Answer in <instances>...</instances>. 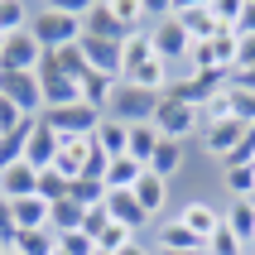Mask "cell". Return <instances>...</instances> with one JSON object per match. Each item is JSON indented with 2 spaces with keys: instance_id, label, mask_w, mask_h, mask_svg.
I'll list each match as a JSON object with an SVG mask.
<instances>
[{
  "instance_id": "cell-1",
  "label": "cell",
  "mask_w": 255,
  "mask_h": 255,
  "mask_svg": "<svg viewBox=\"0 0 255 255\" xmlns=\"http://www.w3.org/2000/svg\"><path fill=\"white\" fill-rule=\"evenodd\" d=\"M29 34L39 39V48H63V43L82 39V5H63V0H48V5H34V19H29Z\"/></svg>"
},
{
  "instance_id": "cell-2",
  "label": "cell",
  "mask_w": 255,
  "mask_h": 255,
  "mask_svg": "<svg viewBox=\"0 0 255 255\" xmlns=\"http://www.w3.org/2000/svg\"><path fill=\"white\" fill-rule=\"evenodd\" d=\"M149 126L159 130V140H178V144H183L188 135H202V106L178 101V97H159Z\"/></svg>"
},
{
  "instance_id": "cell-3",
  "label": "cell",
  "mask_w": 255,
  "mask_h": 255,
  "mask_svg": "<svg viewBox=\"0 0 255 255\" xmlns=\"http://www.w3.org/2000/svg\"><path fill=\"white\" fill-rule=\"evenodd\" d=\"M149 39H154V53L173 68V77H178V72H188V48H193V39H188V29L178 24V14H173V10L164 14V19H154V24H149Z\"/></svg>"
},
{
  "instance_id": "cell-4",
  "label": "cell",
  "mask_w": 255,
  "mask_h": 255,
  "mask_svg": "<svg viewBox=\"0 0 255 255\" xmlns=\"http://www.w3.org/2000/svg\"><path fill=\"white\" fill-rule=\"evenodd\" d=\"M39 121L48 130H58L63 140H87V135H97L101 111H97V106H87V101H72V106H48Z\"/></svg>"
},
{
  "instance_id": "cell-5",
  "label": "cell",
  "mask_w": 255,
  "mask_h": 255,
  "mask_svg": "<svg viewBox=\"0 0 255 255\" xmlns=\"http://www.w3.org/2000/svg\"><path fill=\"white\" fill-rule=\"evenodd\" d=\"M0 97L14 101L19 116H29V121L43 116V82H39V72H0Z\"/></svg>"
},
{
  "instance_id": "cell-6",
  "label": "cell",
  "mask_w": 255,
  "mask_h": 255,
  "mask_svg": "<svg viewBox=\"0 0 255 255\" xmlns=\"http://www.w3.org/2000/svg\"><path fill=\"white\" fill-rule=\"evenodd\" d=\"M154 106H159L154 92H140V87L121 82V87H116V97H111V106H106V116L126 121V126H149V121H154Z\"/></svg>"
},
{
  "instance_id": "cell-7",
  "label": "cell",
  "mask_w": 255,
  "mask_h": 255,
  "mask_svg": "<svg viewBox=\"0 0 255 255\" xmlns=\"http://www.w3.org/2000/svg\"><path fill=\"white\" fill-rule=\"evenodd\" d=\"M246 130L251 126H241V121H236V116H222V121H207V126H202V149H207V154L212 159H222V164H227L231 154H236V144L246 140Z\"/></svg>"
},
{
  "instance_id": "cell-8",
  "label": "cell",
  "mask_w": 255,
  "mask_h": 255,
  "mask_svg": "<svg viewBox=\"0 0 255 255\" xmlns=\"http://www.w3.org/2000/svg\"><path fill=\"white\" fill-rule=\"evenodd\" d=\"M87 53V68L97 77H111V82H126V63H121V39H77Z\"/></svg>"
},
{
  "instance_id": "cell-9",
  "label": "cell",
  "mask_w": 255,
  "mask_h": 255,
  "mask_svg": "<svg viewBox=\"0 0 255 255\" xmlns=\"http://www.w3.org/2000/svg\"><path fill=\"white\" fill-rule=\"evenodd\" d=\"M173 14H178V24L188 29V39L193 43H207L217 34V14H212V0H173Z\"/></svg>"
},
{
  "instance_id": "cell-10",
  "label": "cell",
  "mask_w": 255,
  "mask_h": 255,
  "mask_svg": "<svg viewBox=\"0 0 255 255\" xmlns=\"http://www.w3.org/2000/svg\"><path fill=\"white\" fill-rule=\"evenodd\" d=\"M97 144H92V135L87 140H63V149H58V159H53V173H63L68 183H77V178H87V169L97 164Z\"/></svg>"
},
{
  "instance_id": "cell-11",
  "label": "cell",
  "mask_w": 255,
  "mask_h": 255,
  "mask_svg": "<svg viewBox=\"0 0 255 255\" xmlns=\"http://www.w3.org/2000/svg\"><path fill=\"white\" fill-rule=\"evenodd\" d=\"M39 58H43V48H39V39H34L29 29L24 34H10L5 48H0V72H34Z\"/></svg>"
},
{
  "instance_id": "cell-12",
  "label": "cell",
  "mask_w": 255,
  "mask_h": 255,
  "mask_svg": "<svg viewBox=\"0 0 255 255\" xmlns=\"http://www.w3.org/2000/svg\"><path fill=\"white\" fill-rule=\"evenodd\" d=\"M82 34L87 39H126V29L116 19L111 0H87L82 5Z\"/></svg>"
},
{
  "instance_id": "cell-13",
  "label": "cell",
  "mask_w": 255,
  "mask_h": 255,
  "mask_svg": "<svg viewBox=\"0 0 255 255\" xmlns=\"http://www.w3.org/2000/svg\"><path fill=\"white\" fill-rule=\"evenodd\" d=\"M58 149H63V135H58V130H48L43 121H34V135H29V144H24V164L43 173V169H53Z\"/></svg>"
},
{
  "instance_id": "cell-14",
  "label": "cell",
  "mask_w": 255,
  "mask_h": 255,
  "mask_svg": "<svg viewBox=\"0 0 255 255\" xmlns=\"http://www.w3.org/2000/svg\"><path fill=\"white\" fill-rule=\"evenodd\" d=\"M178 222H183V227L193 231L202 246H207V236L222 227V207H212L207 198H193V202H183V207H178Z\"/></svg>"
},
{
  "instance_id": "cell-15",
  "label": "cell",
  "mask_w": 255,
  "mask_h": 255,
  "mask_svg": "<svg viewBox=\"0 0 255 255\" xmlns=\"http://www.w3.org/2000/svg\"><path fill=\"white\" fill-rule=\"evenodd\" d=\"M106 217H111V222H121V227H130L135 236H140L144 227H154V217L135 202V193H106Z\"/></svg>"
},
{
  "instance_id": "cell-16",
  "label": "cell",
  "mask_w": 255,
  "mask_h": 255,
  "mask_svg": "<svg viewBox=\"0 0 255 255\" xmlns=\"http://www.w3.org/2000/svg\"><path fill=\"white\" fill-rule=\"evenodd\" d=\"M39 68H53V72H63V77H72V82H82L87 72V53H82V43H63V48H48V53L39 58Z\"/></svg>"
},
{
  "instance_id": "cell-17",
  "label": "cell",
  "mask_w": 255,
  "mask_h": 255,
  "mask_svg": "<svg viewBox=\"0 0 255 255\" xmlns=\"http://www.w3.org/2000/svg\"><path fill=\"white\" fill-rule=\"evenodd\" d=\"M43 82V111L48 106H72V101H82V82H72V77H63V72L53 68H34Z\"/></svg>"
},
{
  "instance_id": "cell-18",
  "label": "cell",
  "mask_w": 255,
  "mask_h": 255,
  "mask_svg": "<svg viewBox=\"0 0 255 255\" xmlns=\"http://www.w3.org/2000/svg\"><path fill=\"white\" fill-rule=\"evenodd\" d=\"M92 144H97L106 159H126L130 154V126H126V121H116V116H101Z\"/></svg>"
},
{
  "instance_id": "cell-19",
  "label": "cell",
  "mask_w": 255,
  "mask_h": 255,
  "mask_svg": "<svg viewBox=\"0 0 255 255\" xmlns=\"http://www.w3.org/2000/svg\"><path fill=\"white\" fill-rule=\"evenodd\" d=\"M34 193H39V169H29L24 159L10 164V169H0V198L19 202V198H34Z\"/></svg>"
},
{
  "instance_id": "cell-20",
  "label": "cell",
  "mask_w": 255,
  "mask_h": 255,
  "mask_svg": "<svg viewBox=\"0 0 255 255\" xmlns=\"http://www.w3.org/2000/svg\"><path fill=\"white\" fill-rule=\"evenodd\" d=\"M222 222H227V231L246 246V251L255 246V198H231V207L222 212Z\"/></svg>"
},
{
  "instance_id": "cell-21",
  "label": "cell",
  "mask_w": 255,
  "mask_h": 255,
  "mask_svg": "<svg viewBox=\"0 0 255 255\" xmlns=\"http://www.w3.org/2000/svg\"><path fill=\"white\" fill-rule=\"evenodd\" d=\"M154 251H207V246H202L178 217H164V222L154 227Z\"/></svg>"
},
{
  "instance_id": "cell-22",
  "label": "cell",
  "mask_w": 255,
  "mask_h": 255,
  "mask_svg": "<svg viewBox=\"0 0 255 255\" xmlns=\"http://www.w3.org/2000/svg\"><path fill=\"white\" fill-rule=\"evenodd\" d=\"M126 82H130V87H140V92H154V97H164V92H169V82H173V68L154 53L149 63H140V68L130 72Z\"/></svg>"
},
{
  "instance_id": "cell-23",
  "label": "cell",
  "mask_w": 255,
  "mask_h": 255,
  "mask_svg": "<svg viewBox=\"0 0 255 255\" xmlns=\"http://www.w3.org/2000/svg\"><path fill=\"white\" fill-rule=\"evenodd\" d=\"M135 202H140L149 217H159L164 207H169V178H159V173L144 169V178L135 183Z\"/></svg>"
},
{
  "instance_id": "cell-24",
  "label": "cell",
  "mask_w": 255,
  "mask_h": 255,
  "mask_svg": "<svg viewBox=\"0 0 255 255\" xmlns=\"http://www.w3.org/2000/svg\"><path fill=\"white\" fill-rule=\"evenodd\" d=\"M140 178H144V164L126 154V159H111V164H106V178H101V183L111 188V193H135Z\"/></svg>"
},
{
  "instance_id": "cell-25",
  "label": "cell",
  "mask_w": 255,
  "mask_h": 255,
  "mask_svg": "<svg viewBox=\"0 0 255 255\" xmlns=\"http://www.w3.org/2000/svg\"><path fill=\"white\" fill-rule=\"evenodd\" d=\"M10 207H14V227H19V231H43V227H48V217H53V202H43L39 193L10 202Z\"/></svg>"
},
{
  "instance_id": "cell-26",
  "label": "cell",
  "mask_w": 255,
  "mask_h": 255,
  "mask_svg": "<svg viewBox=\"0 0 255 255\" xmlns=\"http://www.w3.org/2000/svg\"><path fill=\"white\" fill-rule=\"evenodd\" d=\"M188 164V149L178 140H159L154 159H149V173H159V178H178V169Z\"/></svg>"
},
{
  "instance_id": "cell-27",
  "label": "cell",
  "mask_w": 255,
  "mask_h": 255,
  "mask_svg": "<svg viewBox=\"0 0 255 255\" xmlns=\"http://www.w3.org/2000/svg\"><path fill=\"white\" fill-rule=\"evenodd\" d=\"M222 188L231 198H255V164H222Z\"/></svg>"
},
{
  "instance_id": "cell-28",
  "label": "cell",
  "mask_w": 255,
  "mask_h": 255,
  "mask_svg": "<svg viewBox=\"0 0 255 255\" xmlns=\"http://www.w3.org/2000/svg\"><path fill=\"white\" fill-rule=\"evenodd\" d=\"M149 58H154V39H149V34H126V39H121V63H126V77L140 68V63H149Z\"/></svg>"
},
{
  "instance_id": "cell-29",
  "label": "cell",
  "mask_w": 255,
  "mask_h": 255,
  "mask_svg": "<svg viewBox=\"0 0 255 255\" xmlns=\"http://www.w3.org/2000/svg\"><path fill=\"white\" fill-rule=\"evenodd\" d=\"M29 19H34V5H24V0H0V34L10 39V34H24Z\"/></svg>"
},
{
  "instance_id": "cell-30",
  "label": "cell",
  "mask_w": 255,
  "mask_h": 255,
  "mask_svg": "<svg viewBox=\"0 0 255 255\" xmlns=\"http://www.w3.org/2000/svg\"><path fill=\"white\" fill-rule=\"evenodd\" d=\"M207 48H212V68L217 72L236 68V29H217L212 39H207Z\"/></svg>"
},
{
  "instance_id": "cell-31",
  "label": "cell",
  "mask_w": 255,
  "mask_h": 255,
  "mask_svg": "<svg viewBox=\"0 0 255 255\" xmlns=\"http://www.w3.org/2000/svg\"><path fill=\"white\" fill-rule=\"evenodd\" d=\"M116 87H121V82H111V77H97V72H87V77H82V101H87V106H97V111L106 116V106H111V97H116Z\"/></svg>"
},
{
  "instance_id": "cell-32",
  "label": "cell",
  "mask_w": 255,
  "mask_h": 255,
  "mask_svg": "<svg viewBox=\"0 0 255 255\" xmlns=\"http://www.w3.org/2000/svg\"><path fill=\"white\" fill-rule=\"evenodd\" d=\"M14 251L19 255H53L58 251V231L43 227V231H19L14 236Z\"/></svg>"
},
{
  "instance_id": "cell-33",
  "label": "cell",
  "mask_w": 255,
  "mask_h": 255,
  "mask_svg": "<svg viewBox=\"0 0 255 255\" xmlns=\"http://www.w3.org/2000/svg\"><path fill=\"white\" fill-rule=\"evenodd\" d=\"M29 135H34V121H24V126L10 130V135H0V169H10V164H19V159H24Z\"/></svg>"
},
{
  "instance_id": "cell-34",
  "label": "cell",
  "mask_w": 255,
  "mask_h": 255,
  "mask_svg": "<svg viewBox=\"0 0 255 255\" xmlns=\"http://www.w3.org/2000/svg\"><path fill=\"white\" fill-rule=\"evenodd\" d=\"M154 149H159V130L154 126H130V159H140L144 169H149Z\"/></svg>"
},
{
  "instance_id": "cell-35",
  "label": "cell",
  "mask_w": 255,
  "mask_h": 255,
  "mask_svg": "<svg viewBox=\"0 0 255 255\" xmlns=\"http://www.w3.org/2000/svg\"><path fill=\"white\" fill-rule=\"evenodd\" d=\"M82 217H87L82 202L63 198V202H53V217H48V227H53V231H82Z\"/></svg>"
},
{
  "instance_id": "cell-36",
  "label": "cell",
  "mask_w": 255,
  "mask_h": 255,
  "mask_svg": "<svg viewBox=\"0 0 255 255\" xmlns=\"http://www.w3.org/2000/svg\"><path fill=\"white\" fill-rule=\"evenodd\" d=\"M106 193H111V188L101 183V178H77L68 198H72V202H82L87 212H92V207H106Z\"/></svg>"
},
{
  "instance_id": "cell-37",
  "label": "cell",
  "mask_w": 255,
  "mask_h": 255,
  "mask_svg": "<svg viewBox=\"0 0 255 255\" xmlns=\"http://www.w3.org/2000/svg\"><path fill=\"white\" fill-rule=\"evenodd\" d=\"M130 241H140V236H135L130 227H121V222H111V227H106V231L97 236V255H121Z\"/></svg>"
},
{
  "instance_id": "cell-38",
  "label": "cell",
  "mask_w": 255,
  "mask_h": 255,
  "mask_svg": "<svg viewBox=\"0 0 255 255\" xmlns=\"http://www.w3.org/2000/svg\"><path fill=\"white\" fill-rule=\"evenodd\" d=\"M227 101H231V116H236L241 126H255V92H246V87H227Z\"/></svg>"
},
{
  "instance_id": "cell-39",
  "label": "cell",
  "mask_w": 255,
  "mask_h": 255,
  "mask_svg": "<svg viewBox=\"0 0 255 255\" xmlns=\"http://www.w3.org/2000/svg\"><path fill=\"white\" fill-rule=\"evenodd\" d=\"M68 193H72V183L63 178V173H53V169L39 173V198H43V202H63Z\"/></svg>"
},
{
  "instance_id": "cell-40",
  "label": "cell",
  "mask_w": 255,
  "mask_h": 255,
  "mask_svg": "<svg viewBox=\"0 0 255 255\" xmlns=\"http://www.w3.org/2000/svg\"><path fill=\"white\" fill-rule=\"evenodd\" d=\"M58 251L63 255H97V241L87 231H58Z\"/></svg>"
},
{
  "instance_id": "cell-41",
  "label": "cell",
  "mask_w": 255,
  "mask_h": 255,
  "mask_svg": "<svg viewBox=\"0 0 255 255\" xmlns=\"http://www.w3.org/2000/svg\"><path fill=\"white\" fill-rule=\"evenodd\" d=\"M207 255H246V246L236 241V236L227 231V222H222V227L207 236Z\"/></svg>"
},
{
  "instance_id": "cell-42",
  "label": "cell",
  "mask_w": 255,
  "mask_h": 255,
  "mask_svg": "<svg viewBox=\"0 0 255 255\" xmlns=\"http://www.w3.org/2000/svg\"><path fill=\"white\" fill-rule=\"evenodd\" d=\"M14 236H19V227H14V207H10V198H0V241L14 246Z\"/></svg>"
},
{
  "instance_id": "cell-43",
  "label": "cell",
  "mask_w": 255,
  "mask_h": 255,
  "mask_svg": "<svg viewBox=\"0 0 255 255\" xmlns=\"http://www.w3.org/2000/svg\"><path fill=\"white\" fill-rule=\"evenodd\" d=\"M236 68H255V34H236Z\"/></svg>"
},
{
  "instance_id": "cell-44",
  "label": "cell",
  "mask_w": 255,
  "mask_h": 255,
  "mask_svg": "<svg viewBox=\"0 0 255 255\" xmlns=\"http://www.w3.org/2000/svg\"><path fill=\"white\" fill-rule=\"evenodd\" d=\"M106 227H111V217H106V207H92V212L82 217V231L92 236V241H97V236H101Z\"/></svg>"
},
{
  "instance_id": "cell-45",
  "label": "cell",
  "mask_w": 255,
  "mask_h": 255,
  "mask_svg": "<svg viewBox=\"0 0 255 255\" xmlns=\"http://www.w3.org/2000/svg\"><path fill=\"white\" fill-rule=\"evenodd\" d=\"M236 34H255V0H241V19H236Z\"/></svg>"
},
{
  "instance_id": "cell-46",
  "label": "cell",
  "mask_w": 255,
  "mask_h": 255,
  "mask_svg": "<svg viewBox=\"0 0 255 255\" xmlns=\"http://www.w3.org/2000/svg\"><path fill=\"white\" fill-rule=\"evenodd\" d=\"M121 255H159V251H154V246H144V241H130Z\"/></svg>"
},
{
  "instance_id": "cell-47",
  "label": "cell",
  "mask_w": 255,
  "mask_h": 255,
  "mask_svg": "<svg viewBox=\"0 0 255 255\" xmlns=\"http://www.w3.org/2000/svg\"><path fill=\"white\" fill-rule=\"evenodd\" d=\"M159 255H207V251H159Z\"/></svg>"
},
{
  "instance_id": "cell-48",
  "label": "cell",
  "mask_w": 255,
  "mask_h": 255,
  "mask_svg": "<svg viewBox=\"0 0 255 255\" xmlns=\"http://www.w3.org/2000/svg\"><path fill=\"white\" fill-rule=\"evenodd\" d=\"M5 251H10V246H5V241H0V255H5Z\"/></svg>"
},
{
  "instance_id": "cell-49",
  "label": "cell",
  "mask_w": 255,
  "mask_h": 255,
  "mask_svg": "<svg viewBox=\"0 0 255 255\" xmlns=\"http://www.w3.org/2000/svg\"><path fill=\"white\" fill-rule=\"evenodd\" d=\"M5 255H19V251H14V246H10V251H5Z\"/></svg>"
},
{
  "instance_id": "cell-50",
  "label": "cell",
  "mask_w": 255,
  "mask_h": 255,
  "mask_svg": "<svg viewBox=\"0 0 255 255\" xmlns=\"http://www.w3.org/2000/svg\"><path fill=\"white\" fill-rule=\"evenodd\" d=\"M0 48H5V34H0Z\"/></svg>"
},
{
  "instance_id": "cell-51",
  "label": "cell",
  "mask_w": 255,
  "mask_h": 255,
  "mask_svg": "<svg viewBox=\"0 0 255 255\" xmlns=\"http://www.w3.org/2000/svg\"><path fill=\"white\" fill-rule=\"evenodd\" d=\"M246 255H255V251H246Z\"/></svg>"
},
{
  "instance_id": "cell-52",
  "label": "cell",
  "mask_w": 255,
  "mask_h": 255,
  "mask_svg": "<svg viewBox=\"0 0 255 255\" xmlns=\"http://www.w3.org/2000/svg\"><path fill=\"white\" fill-rule=\"evenodd\" d=\"M53 255H63V251H53Z\"/></svg>"
},
{
  "instance_id": "cell-53",
  "label": "cell",
  "mask_w": 255,
  "mask_h": 255,
  "mask_svg": "<svg viewBox=\"0 0 255 255\" xmlns=\"http://www.w3.org/2000/svg\"><path fill=\"white\" fill-rule=\"evenodd\" d=\"M251 251H255V246H251Z\"/></svg>"
}]
</instances>
